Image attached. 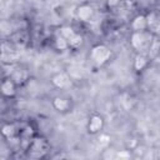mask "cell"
<instances>
[{
	"label": "cell",
	"mask_w": 160,
	"mask_h": 160,
	"mask_svg": "<svg viewBox=\"0 0 160 160\" xmlns=\"http://www.w3.org/2000/svg\"><path fill=\"white\" fill-rule=\"evenodd\" d=\"M131 44L136 50L141 51V50H145L151 44V41H149V38L146 34H144L142 31H136L131 36Z\"/></svg>",
	"instance_id": "cell-1"
},
{
	"label": "cell",
	"mask_w": 160,
	"mask_h": 160,
	"mask_svg": "<svg viewBox=\"0 0 160 160\" xmlns=\"http://www.w3.org/2000/svg\"><path fill=\"white\" fill-rule=\"evenodd\" d=\"M91 58L95 60V62L104 64L110 58V50L106 46H104V45H98V46H95L92 49Z\"/></svg>",
	"instance_id": "cell-2"
},
{
	"label": "cell",
	"mask_w": 160,
	"mask_h": 160,
	"mask_svg": "<svg viewBox=\"0 0 160 160\" xmlns=\"http://www.w3.org/2000/svg\"><path fill=\"white\" fill-rule=\"evenodd\" d=\"M52 81H54V84L58 88H68L70 85V78L65 72H60V74L55 75L54 79H52Z\"/></svg>",
	"instance_id": "cell-3"
},
{
	"label": "cell",
	"mask_w": 160,
	"mask_h": 160,
	"mask_svg": "<svg viewBox=\"0 0 160 160\" xmlns=\"http://www.w3.org/2000/svg\"><path fill=\"white\" fill-rule=\"evenodd\" d=\"M91 15H92V8L89 6V5H82L78 10V16L81 20H84V21H89V19L91 18Z\"/></svg>",
	"instance_id": "cell-4"
},
{
	"label": "cell",
	"mask_w": 160,
	"mask_h": 160,
	"mask_svg": "<svg viewBox=\"0 0 160 160\" xmlns=\"http://www.w3.org/2000/svg\"><path fill=\"white\" fill-rule=\"evenodd\" d=\"M146 18L142 16V15H139L134 19L132 21V28L136 30V31H142L145 28H146Z\"/></svg>",
	"instance_id": "cell-5"
},
{
	"label": "cell",
	"mask_w": 160,
	"mask_h": 160,
	"mask_svg": "<svg viewBox=\"0 0 160 160\" xmlns=\"http://www.w3.org/2000/svg\"><path fill=\"white\" fill-rule=\"evenodd\" d=\"M1 92H2L4 95H8V96L12 95V94L15 92L14 82H12L11 80H6V81H4V82L1 84Z\"/></svg>",
	"instance_id": "cell-6"
},
{
	"label": "cell",
	"mask_w": 160,
	"mask_h": 160,
	"mask_svg": "<svg viewBox=\"0 0 160 160\" xmlns=\"http://www.w3.org/2000/svg\"><path fill=\"white\" fill-rule=\"evenodd\" d=\"M102 126V119L100 116H92L91 120H90V124H89V129L90 131L92 132H96L98 130H100Z\"/></svg>",
	"instance_id": "cell-7"
},
{
	"label": "cell",
	"mask_w": 160,
	"mask_h": 160,
	"mask_svg": "<svg viewBox=\"0 0 160 160\" xmlns=\"http://www.w3.org/2000/svg\"><path fill=\"white\" fill-rule=\"evenodd\" d=\"M54 106L58 110H66L69 108V102H68V100H65L62 98H56L54 100Z\"/></svg>",
	"instance_id": "cell-8"
},
{
	"label": "cell",
	"mask_w": 160,
	"mask_h": 160,
	"mask_svg": "<svg viewBox=\"0 0 160 160\" xmlns=\"http://www.w3.org/2000/svg\"><path fill=\"white\" fill-rule=\"evenodd\" d=\"M11 31H12V26H11V24L9 21H5V20L0 21V32L1 34L9 35Z\"/></svg>",
	"instance_id": "cell-9"
},
{
	"label": "cell",
	"mask_w": 160,
	"mask_h": 160,
	"mask_svg": "<svg viewBox=\"0 0 160 160\" xmlns=\"http://www.w3.org/2000/svg\"><path fill=\"white\" fill-rule=\"evenodd\" d=\"M146 62H148V60H146V58L144 55H138L136 59H135V68L138 70H141V69L145 68Z\"/></svg>",
	"instance_id": "cell-10"
},
{
	"label": "cell",
	"mask_w": 160,
	"mask_h": 160,
	"mask_svg": "<svg viewBox=\"0 0 160 160\" xmlns=\"http://www.w3.org/2000/svg\"><path fill=\"white\" fill-rule=\"evenodd\" d=\"M1 60L5 62H12L16 60V55L14 52H1Z\"/></svg>",
	"instance_id": "cell-11"
},
{
	"label": "cell",
	"mask_w": 160,
	"mask_h": 160,
	"mask_svg": "<svg viewBox=\"0 0 160 160\" xmlns=\"http://www.w3.org/2000/svg\"><path fill=\"white\" fill-rule=\"evenodd\" d=\"M69 74L72 78H81L82 76V70L80 68H78V66H71L69 69Z\"/></svg>",
	"instance_id": "cell-12"
},
{
	"label": "cell",
	"mask_w": 160,
	"mask_h": 160,
	"mask_svg": "<svg viewBox=\"0 0 160 160\" xmlns=\"http://www.w3.org/2000/svg\"><path fill=\"white\" fill-rule=\"evenodd\" d=\"M68 41L70 42V45H71V46H75V48H76V46H79V45L81 44V36H80V35H78V34H74V35H72Z\"/></svg>",
	"instance_id": "cell-13"
},
{
	"label": "cell",
	"mask_w": 160,
	"mask_h": 160,
	"mask_svg": "<svg viewBox=\"0 0 160 160\" xmlns=\"http://www.w3.org/2000/svg\"><path fill=\"white\" fill-rule=\"evenodd\" d=\"M61 34H62V36L66 39V40H69L75 32H74V30L71 29V28H68V26H65V28H62V30H61Z\"/></svg>",
	"instance_id": "cell-14"
},
{
	"label": "cell",
	"mask_w": 160,
	"mask_h": 160,
	"mask_svg": "<svg viewBox=\"0 0 160 160\" xmlns=\"http://www.w3.org/2000/svg\"><path fill=\"white\" fill-rule=\"evenodd\" d=\"M56 46L59 48V49H65L66 46H68V40H65V38L64 36H60V38H58L56 39Z\"/></svg>",
	"instance_id": "cell-15"
},
{
	"label": "cell",
	"mask_w": 160,
	"mask_h": 160,
	"mask_svg": "<svg viewBox=\"0 0 160 160\" xmlns=\"http://www.w3.org/2000/svg\"><path fill=\"white\" fill-rule=\"evenodd\" d=\"M2 132H4V135H6V136L12 135V134H14V126H12V125H5V126L2 128Z\"/></svg>",
	"instance_id": "cell-16"
},
{
	"label": "cell",
	"mask_w": 160,
	"mask_h": 160,
	"mask_svg": "<svg viewBox=\"0 0 160 160\" xmlns=\"http://www.w3.org/2000/svg\"><path fill=\"white\" fill-rule=\"evenodd\" d=\"M99 140H100V145H101V146H106V145H109V142H110V138H109L108 135H101Z\"/></svg>",
	"instance_id": "cell-17"
},
{
	"label": "cell",
	"mask_w": 160,
	"mask_h": 160,
	"mask_svg": "<svg viewBox=\"0 0 160 160\" xmlns=\"http://www.w3.org/2000/svg\"><path fill=\"white\" fill-rule=\"evenodd\" d=\"M118 156H119V158H129V154H128L126 151H121V152L118 154Z\"/></svg>",
	"instance_id": "cell-18"
},
{
	"label": "cell",
	"mask_w": 160,
	"mask_h": 160,
	"mask_svg": "<svg viewBox=\"0 0 160 160\" xmlns=\"http://www.w3.org/2000/svg\"><path fill=\"white\" fill-rule=\"evenodd\" d=\"M109 156H110V158H112V156H114V152H112L111 150H109V151H108V154L105 155V158H109Z\"/></svg>",
	"instance_id": "cell-19"
},
{
	"label": "cell",
	"mask_w": 160,
	"mask_h": 160,
	"mask_svg": "<svg viewBox=\"0 0 160 160\" xmlns=\"http://www.w3.org/2000/svg\"><path fill=\"white\" fill-rule=\"evenodd\" d=\"M119 2V0H109V5H116Z\"/></svg>",
	"instance_id": "cell-20"
}]
</instances>
